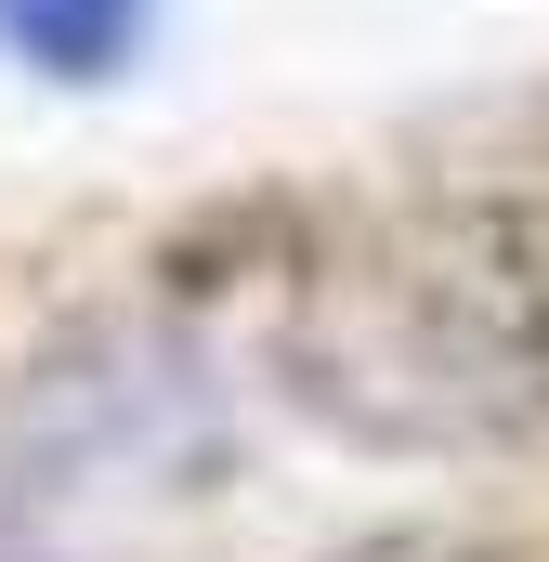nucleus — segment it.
<instances>
[{
  "label": "nucleus",
  "instance_id": "f257e3e1",
  "mask_svg": "<svg viewBox=\"0 0 549 562\" xmlns=\"http://www.w3.org/2000/svg\"><path fill=\"white\" fill-rule=\"evenodd\" d=\"M0 26L40 53V66H66V79H92L119 40L144 26V0H0Z\"/></svg>",
  "mask_w": 549,
  "mask_h": 562
}]
</instances>
